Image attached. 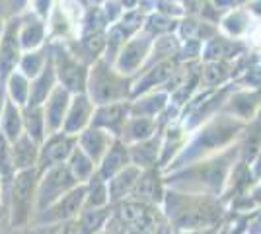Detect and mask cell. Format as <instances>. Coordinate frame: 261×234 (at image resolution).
<instances>
[{
    "instance_id": "obj_54",
    "label": "cell",
    "mask_w": 261,
    "mask_h": 234,
    "mask_svg": "<svg viewBox=\"0 0 261 234\" xmlns=\"http://www.w3.org/2000/svg\"><path fill=\"white\" fill-rule=\"evenodd\" d=\"M4 209V203H2V184H0V211Z\"/></svg>"
},
{
    "instance_id": "obj_24",
    "label": "cell",
    "mask_w": 261,
    "mask_h": 234,
    "mask_svg": "<svg viewBox=\"0 0 261 234\" xmlns=\"http://www.w3.org/2000/svg\"><path fill=\"white\" fill-rule=\"evenodd\" d=\"M117 139L113 135H109L108 131H101V129H96V127H88L86 131L76 137L78 148L84 152V154L98 166L101 162V158L108 154V150L111 148V145L115 143Z\"/></svg>"
},
{
    "instance_id": "obj_9",
    "label": "cell",
    "mask_w": 261,
    "mask_h": 234,
    "mask_svg": "<svg viewBox=\"0 0 261 234\" xmlns=\"http://www.w3.org/2000/svg\"><path fill=\"white\" fill-rule=\"evenodd\" d=\"M78 186L80 184L70 174L66 164L55 166L43 174H39L37 191H35V213L47 209L49 205H53L55 201L65 197L68 191H72Z\"/></svg>"
},
{
    "instance_id": "obj_48",
    "label": "cell",
    "mask_w": 261,
    "mask_h": 234,
    "mask_svg": "<svg viewBox=\"0 0 261 234\" xmlns=\"http://www.w3.org/2000/svg\"><path fill=\"white\" fill-rule=\"evenodd\" d=\"M99 234H125V232H123V228L119 226V223H117V221L113 219V215H111V217H109V221H108V224L101 228V232H99Z\"/></svg>"
},
{
    "instance_id": "obj_53",
    "label": "cell",
    "mask_w": 261,
    "mask_h": 234,
    "mask_svg": "<svg viewBox=\"0 0 261 234\" xmlns=\"http://www.w3.org/2000/svg\"><path fill=\"white\" fill-rule=\"evenodd\" d=\"M6 90L4 86H0V119H2V112H4V106H6Z\"/></svg>"
},
{
    "instance_id": "obj_14",
    "label": "cell",
    "mask_w": 261,
    "mask_h": 234,
    "mask_svg": "<svg viewBox=\"0 0 261 234\" xmlns=\"http://www.w3.org/2000/svg\"><path fill=\"white\" fill-rule=\"evenodd\" d=\"M76 137H70L66 133H55L45 139V143L39 148V160H37V172L43 174L55 166L66 164L70 154L76 148Z\"/></svg>"
},
{
    "instance_id": "obj_36",
    "label": "cell",
    "mask_w": 261,
    "mask_h": 234,
    "mask_svg": "<svg viewBox=\"0 0 261 234\" xmlns=\"http://www.w3.org/2000/svg\"><path fill=\"white\" fill-rule=\"evenodd\" d=\"M23 135H28L37 145H43L47 139L43 108H23Z\"/></svg>"
},
{
    "instance_id": "obj_13",
    "label": "cell",
    "mask_w": 261,
    "mask_h": 234,
    "mask_svg": "<svg viewBox=\"0 0 261 234\" xmlns=\"http://www.w3.org/2000/svg\"><path fill=\"white\" fill-rule=\"evenodd\" d=\"M20 16H12L0 30V84H4L12 72L18 70L23 51L18 39Z\"/></svg>"
},
{
    "instance_id": "obj_57",
    "label": "cell",
    "mask_w": 261,
    "mask_h": 234,
    "mask_svg": "<svg viewBox=\"0 0 261 234\" xmlns=\"http://www.w3.org/2000/svg\"><path fill=\"white\" fill-rule=\"evenodd\" d=\"M0 86H4V84H0Z\"/></svg>"
},
{
    "instance_id": "obj_2",
    "label": "cell",
    "mask_w": 261,
    "mask_h": 234,
    "mask_svg": "<svg viewBox=\"0 0 261 234\" xmlns=\"http://www.w3.org/2000/svg\"><path fill=\"white\" fill-rule=\"evenodd\" d=\"M162 211L174 232L218 228L228 217V207L220 197L166 190Z\"/></svg>"
},
{
    "instance_id": "obj_26",
    "label": "cell",
    "mask_w": 261,
    "mask_h": 234,
    "mask_svg": "<svg viewBox=\"0 0 261 234\" xmlns=\"http://www.w3.org/2000/svg\"><path fill=\"white\" fill-rule=\"evenodd\" d=\"M160 150H162V131L154 135L152 139L142 141L139 145L129 146L130 164L137 166L139 170H152V168H160Z\"/></svg>"
},
{
    "instance_id": "obj_41",
    "label": "cell",
    "mask_w": 261,
    "mask_h": 234,
    "mask_svg": "<svg viewBox=\"0 0 261 234\" xmlns=\"http://www.w3.org/2000/svg\"><path fill=\"white\" fill-rule=\"evenodd\" d=\"M177 25H179V20L162 16L158 12H148L146 14V20H144L142 32H146V34L152 35L154 39H156V37H162V35L175 34L177 32Z\"/></svg>"
},
{
    "instance_id": "obj_31",
    "label": "cell",
    "mask_w": 261,
    "mask_h": 234,
    "mask_svg": "<svg viewBox=\"0 0 261 234\" xmlns=\"http://www.w3.org/2000/svg\"><path fill=\"white\" fill-rule=\"evenodd\" d=\"M158 131H160V127H158L156 119H150V117H129L125 127H123L119 141L125 143L127 146H133L142 143V141L152 139Z\"/></svg>"
},
{
    "instance_id": "obj_51",
    "label": "cell",
    "mask_w": 261,
    "mask_h": 234,
    "mask_svg": "<svg viewBox=\"0 0 261 234\" xmlns=\"http://www.w3.org/2000/svg\"><path fill=\"white\" fill-rule=\"evenodd\" d=\"M246 8L250 10V14L253 18H259L261 20V2H248Z\"/></svg>"
},
{
    "instance_id": "obj_15",
    "label": "cell",
    "mask_w": 261,
    "mask_h": 234,
    "mask_svg": "<svg viewBox=\"0 0 261 234\" xmlns=\"http://www.w3.org/2000/svg\"><path fill=\"white\" fill-rule=\"evenodd\" d=\"M179 59H170V61H162V63H156L152 67L142 68L141 72L137 74L135 82H133V92H130V100L144 96L148 92L154 90H162L170 78L175 74V70L179 68Z\"/></svg>"
},
{
    "instance_id": "obj_55",
    "label": "cell",
    "mask_w": 261,
    "mask_h": 234,
    "mask_svg": "<svg viewBox=\"0 0 261 234\" xmlns=\"http://www.w3.org/2000/svg\"><path fill=\"white\" fill-rule=\"evenodd\" d=\"M257 59H259V63H261V53H257Z\"/></svg>"
},
{
    "instance_id": "obj_3",
    "label": "cell",
    "mask_w": 261,
    "mask_h": 234,
    "mask_svg": "<svg viewBox=\"0 0 261 234\" xmlns=\"http://www.w3.org/2000/svg\"><path fill=\"white\" fill-rule=\"evenodd\" d=\"M246 127H248L246 123L220 112L217 117L203 123L197 131L189 135L184 150L177 154V158L164 170L162 174L181 170V168L189 166L197 160H203V158H208V156H215L222 150H226L238 143L242 133L246 131Z\"/></svg>"
},
{
    "instance_id": "obj_39",
    "label": "cell",
    "mask_w": 261,
    "mask_h": 234,
    "mask_svg": "<svg viewBox=\"0 0 261 234\" xmlns=\"http://www.w3.org/2000/svg\"><path fill=\"white\" fill-rule=\"evenodd\" d=\"M111 217V207L106 209H84L78 217L76 234H99Z\"/></svg>"
},
{
    "instance_id": "obj_10",
    "label": "cell",
    "mask_w": 261,
    "mask_h": 234,
    "mask_svg": "<svg viewBox=\"0 0 261 234\" xmlns=\"http://www.w3.org/2000/svg\"><path fill=\"white\" fill-rule=\"evenodd\" d=\"M84 203H86V186H78L72 191H68L65 197L49 205L47 209L35 213L32 226L37 228V226H47V224L74 221L84 211Z\"/></svg>"
},
{
    "instance_id": "obj_19",
    "label": "cell",
    "mask_w": 261,
    "mask_h": 234,
    "mask_svg": "<svg viewBox=\"0 0 261 234\" xmlns=\"http://www.w3.org/2000/svg\"><path fill=\"white\" fill-rule=\"evenodd\" d=\"M164 195H166V184H164V174L160 168L144 170L141 178L137 181L135 190L130 193V201H139L146 205H156L162 207Z\"/></svg>"
},
{
    "instance_id": "obj_4",
    "label": "cell",
    "mask_w": 261,
    "mask_h": 234,
    "mask_svg": "<svg viewBox=\"0 0 261 234\" xmlns=\"http://www.w3.org/2000/svg\"><path fill=\"white\" fill-rule=\"evenodd\" d=\"M133 82H135V78L123 76L121 72L113 68L109 61L99 59L90 67V72H88L86 96L96 108L108 106V103L129 101Z\"/></svg>"
},
{
    "instance_id": "obj_18",
    "label": "cell",
    "mask_w": 261,
    "mask_h": 234,
    "mask_svg": "<svg viewBox=\"0 0 261 234\" xmlns=\"http://www.w3.org/2000/svg\"><path fill=\"white\" fill-rule=\"evenodd\" d=\"M130 117V100L119 101V103H108V106H98L94 110V117L90 127H96L101 131H108L115 139H119L123 133V127Z\"/></svg>"
},
{
    "instance_id": "obj_43",
    "label": "cell",
    "mask_w": 261,
    "mask_h": 234,
    "mask_svg": "<svg viewBox=\"0 0 261 234\" xmlns=\"http://www.w3.org/2000/svg\"><path fill=\"white\" fill-rule=\"evenodd\" d=\"M240 90H261V63L255 59L248 67L240 72L232 82Z\"/></svg>"
},
{
    "instance_id": "obj_5",
    "label": "cell",
    "mask_w": 261,
    "mask_h": 234,
    "mask_svg": "<svg viewBox=\"0 0 261 234\" xmlns=\"http://www.w3.org/2000/svg\"><path fill=\"white\" fill-rule=\"evenodd\" d=\"M111 215L125 234H174L162 207L156 205L129 199L111 207Z\"/></svg>"
},
{
    "instance_id": "obj_35",
    "label": "cell",
    "mask_w": 261,
    "mask_h": 234,
    "mask_svg": "<svg viewBox=\"0 0 261 234\" xmlns=\"http://www.w3.org/2000/svg\"><path fill=\"white\" fill-rule=\"evenodd\" d=\"M199 78H201V63H195L189 70L187 78L170 94V103L184 110L185 106L191 101V98L199 92Z\"/></svg>"
},
{
    "instance_id": "obj_23",
    "label": "cell",
    "mask_w": 261,
    "mask_h": 234,
    "mask_svg": "<svg viewBox=\"0 0 261 234\" xmlns=\"http://www.w3.org/2000/svg\"><path fill=\"white\" fill-rule=\"evenodd\" d=\"M253 25H255V18L246 8V4H240L238 8L226 12L222 16V20L218 23V32L230 39L248 41V35L251 34Z\"/></svg>"
},
{
    "instance_id": "obj_30",
    "label": "cell",
    "mask_w": 261,
    "mask_h": 234,
    "mask_svg": "<svg viewBox=\"0 0 261 234\" xmlns=\"http://www.w3.org/2000/svg\"><path fill=\"white\" fill-rule=\"evenodd\" d=\"M59 82H57V72L53 67V59H49V63L45 65L39 76H35L30 84V101L25 108H43L47 98L51 96Z\"/></svg>"
},
{
    "instance_id": "obj_40",
    "label": "cell",
    "mask_w": 261,
    "mask_h": 234,
    "mask_svg": "<svg viewBox=\"0 0 261 234\" xmlns=\"http://www.w3.org/2000/svg\"><path fill=\"white\" fill-rule=\"evenodd\" d=\"M66 166H68L70 174L74 176V179H76L80 186H86L88 181L94 178L96 170H98V166L78 148V145H76V148H74V152L70 154V158H68Z\"/></svg>"
},
{
    "instance_id": "obj_7",
    "label": "cell",
    "mask_w": 261,
    "mask_h": 234,
    "mask_svg": "<svg viewBox=\"0 0 261 234\" xmlns=\"http://www.w3.org/2000/svg\"><path fill=\"white\" fill-rule=\"evenodd\" d=\"M234 90H236V86L232 82L217 90H199L191 98V101L181 110V115H179V121L185 127V131L193 133L203 123L217 117L218 113L222 112L228 96Z\"/></svg>"
},
{
    "instance_id": "obj_6",
    "label": "cell",
    "mask_w": 261,
    "mask_h": 234,
    "mask_svg": "<svg viewBox=\"0 0 261 234\" xmlns=\"http://www.w3.org/2000/svg\"><path fill=\"white\" fill-rule=\"evenodd\" d=\"M39 172L37 168L18 172L8 193V211L12 228H23L32 224L35 215V191H37Z\"/></svg>"
},
{
    "instance_id": "obj_37",
    "label": "cell",
    "mask_w": 261,
    "mask_h": 234,
    "mask_svg": "<svg viewBox=\"0 0 261 234\" xmlns=\"http://www.w3.org/2000/svg\"><path fill=\"white\" fill-rule=\"evenodd\" d=\"M49 59H51V53H49V43H47L45 47H41V49L23 53L22 59H20V65H18V70H20L28 80H33L35 76L41 74V70H43L45 65L49 63Z\"/></svg>"
},
{
    "instance_id": "obj_16",
    "label": "cell",
    "mask_w": 261,
    "mask_h": 234,
    "mask_svg": "<svg viewBox=\"0 0 261 234\" xmlns=\"http://www.w3.org/2000/svg\"><path fill=\"white\" fill-rule=\"evenodd\" d=\"M248 53H250L248 41L230 39L226 35L218 34L203 45L201 63H236Z\"/></svg>"
},
{
    "instance_id": "obj_22",
    "label": "cell",
    "mask_w": 261,
    "mask_h": 234,
    "mask_svg": "<svg viewBox=\"0 0 261 234\" xmlns=\"http://www.w3.org/2000/svg\"><path fill=\"white\" fill-rule=\"evenodd\" d=\"M94 110H96V106L92 103V100L86 94L72 96L65 125H63V133L70 135V137H78L82 131H86L92 123V117H94Z\"/></svg>"
},
{
    "instance_id": "obj_49",
    "label": "cell",
    "mask_w": 261,
    "mask_h": 234,
    "mask_svg": "<svg viewBox=\"0 0 261 234\" xmlns=\"http://www.w3.org/2000/svg\"><path fill=\"white\" fill-rule=\"evenodd\" d=\"M250 168H251V174H253V178L259 181V179H261V148H259V152L255 154V158L251 160Z\"/></svg>"
},
{
    "instance_id": "obj_12",
    "label": "cell",
    "mask_w": 261,
    "mask_h": 234,
    "mask_svg": "<svg viewBox=\"0 0 261 234\" xmlns=\"http://www.w3.org/2000/svg\"><path fill=\"white\" fill-rule=\"evenodd\" d=\"M146 8H142L141 2L137 8L127 10L121 16L119 22H115L113 25L108 28V47H106V55L101 59H106L109 63H113V59L117 57L121 51V47L127 43L129 39H133L137 34H141L144 28V20H146Z\"/></svg>"
},
{
    "instance_id": "obj_33",
    "label": "cell",
    "mask_w": 261,
    "mask_h": 234,
    "mask_svg": "<svg viewBox=\"0 0 261 234\" xmlns=\"http://www.w3.org/2000/svg\"><path fill=\"white\" fill-rule=\"evenodd\" d=\"M22 135H23L22 108H18L16 103H12L10 100H6L4 112H2V119H0V137H2L8 145H14Z\"/></svg>"
},
{
    "instance_id": "obj_17",
    "label": "cell",
    "mask_w": 261,
    "mask_h": 234,
    "mask_svg": "<svg viewBox=\"0 0 261 234\" xmlns=\"http://www.w3.org/2000/svg\"><path fill=\"white\" fill-rule=\"evenodd\" d=\"M222 113H226L246 125L255 121L261 113V90L236 88L228 96V100L222 108Z\"/></svg>"
},
{
    "instance_id": "obj_28",
    "label": "cell",
    "mask_w": 261,
    "mask_h": 234,
    "mask_svg": "<svg viewBox=\"0 0 261 234\" xmlns=\"http://www.w3.org/2000/svg\"><path fill=\"white\" fill-rule=\"evenodd\" d=\"M142 170L137 166H127L123 172H119L115 178L108 181V193H109V207H115L123 201H129L130 193L135 190L137 181L141 178Z\"/></svg>"
},
{
    "instance_id": "obj_8",
    "label": "cell",
    "mask_w": 261,
    "mask_h": 234,
    "mask_svg": "<svg viewBox=\"0 0 261 234\" xmlns=\"http://www.w3.org/2000/svg\"><path fill=\"white\" fill-rule=\"evenodd\" d=\"M49 53L53 59L57 82L72 96L86 94L88 72H90L86 63L80 61L65 41H49Z\"/></svg>"
},
{
    "instance_id": "obj_29",
    "label": "cell",
    "mask_w": 261,
    "mask_h": 234,
    "mask_svg": "<svg viewBox=\"0 0 261 234\" xmlns=\"http://www.w3.org/2000/svg\"><path fill=\"white\" fill-rule=\"evenodd\" d=\"M170 103V96L162 90H154L144 96L130 100V117H150L158 119Z\"/></svg>"
},
{
    "instance_id": "obj_11",
    "label": "cell",
    "mask_w": 261,
    "mask_h": 234,
    "mask_svg": "<svg viewBox=\"0 0 261 234\" xmlns=\"http://www.w3.org/2000/svg\"><path fill=\"white\" fill-rule=\"evenodd\" d=\"M152 45H154L152 35H148L146 32H141V34H137L133 39H129L127 43L121 47V51L113 59L111 65L123 76L137 78V74L141 72L142 67L148 61V57H150Z\"/></svg>"
},
{
    "instance_id": "obj_58",
    "label": "cell",
    "mask_w": 261,
    "mask_h": 234,
    "mask_svg": "<svg viewBox=\"0 0 261 234\" xmlns=\"http://www.w3.org/2000/svg\"><path fill=\"white\" fill-rule=\"evenodd\" d=\"M0 30H2V28H0Z\"/></svg>"
},
{
    "instance_id": "obj_32",
    "label": "cell",
    "mask_w": 261,
    "mask_h": 234,
    "mask_svg": "<svg viewBox=\"0 0 261 234\" xmlns=\"http://www.w3.org/2000/svg\"><path fill=\"white\" fill-rule=\"evenodd\" d=\"M39 148H41V145H37L35 141H32L28 135H22L14 145H10L12 164H14L16 174L32 170V168H37Z\"/></svg>"
},
{
    "instance_id": "obj_52",
    "label": "cell",
    "mask_w": 261,
    "mask_h": 234,
    "mask_svg": "<svg viewBox=\"0 0 261 234\" xmlns=\"http://www.w3.org/2000/svg\"><path fill=\"white\" fill-rule=\"evenodd\" d=\"M222 226V224H220ZM218 226V228H220ZM218 228H205V230H191V232H174V234H218Z\"/></svg>"
},
{
    "instance_id": "obj_56",
    "label": "cell",
    "mask_w": 261,
    "mask_h": 234,
    "mask_svg": "<svg viewBox=\"0 0 261 234\" xmlns=\"http://www.w3.org/2000/svg\"><path fill=\"white\" fill-rule=\"evenodd\" d=\"M257 119H261V113H259V117H257Z\"/></svg>"
},
{
    "instance_id": "obj_38",
    "label": "cell",
    "mask_w": 261,
    "mask_h": 234,
    "mask_svg": "<svg viewBox=\"0 0 261 234\" xmlns=\"http://www.w3.org/2000/svg\"><path fill=\"white\" fill-rule=\"evenodd\" d=\"M30 84H32V80H28L20 70L12 72L10 76H8V80L4 82L6 98L12 103H16L18 108L23 110L28 106V101H30Z\"/></svg>"
},
{
    "instance_id": "obj_34",
    "label": "cell",
    "mask_w": 261,
    "mask_h": 234,
    "mask_svg": "<svg viewBox=\"0 0 261 234\" xmlns=\"http://www.w3.org/2000/svg\"><path fill=\"white\" fill-rule=\"evenodd\" d=\"M179 51H181V41H179V37L175 34L156 37L152 45V51H150V57H148L146 65L142 68H148L156 65V63L170 61V59H179Z\"/></svg>"
},
{
    "instance_id": "obj_25",
    "label": "cell",
    "mask_w": 261,
    "mask_h": 234,
    "mask_svg": "<svg viewBox=\"0 0 261 234\" xmlns=\"http://www.w3.org/2000/svg\"><path fill=\"white\" fill-rule=\"evenodd\" d=\"M189 135L191 133L185 131V127L181 125V121H175L162 129V150H160V164H158L162 172L170 166L175 158H177V154L184 150Z\"/></svg>"
},
{
    "instance_id": "obj_45",
    "label": "cell",
    "mask_w": 261,
    "mask_h": 234,
    "mask_svg": "<svg viewBox=\"0 0 261 234\" xmlns=\"http://www.w3.org/2000/svg\"><path fill=\"white\" fill-rule=\"evenodd\" d=\"M76 230H78V219H74V221H66V223L37 226V228H33V234H76Z\"/></svg>"
},
{
    "instance_id": "obj_44",
    "label": "cell",
    "mask_w": 261,
    "mask_h": 234,
    "mask_svg": "<svg viewBox=\"0 0 261 234\" xmlns=\"http://www.w3.org/2000/svg\"><path fill=\"white\" fill-rule=\"evenodd\" d=\"M152 12H158V14H162V16L174 18V20H181L185 16V6H184V2L158 0V2H152Z\"/></svg>"
},
{
    "instance_id": "obj_47",
    "label": "cell",
    "mask_w": 261,
    "mask_h": 234,
    "mask_svg": "<svg viewBox=\"0 0 261 234\" xmlns=\"http://www.w3.org/2000/svg\"><path fill=\"white\" fill-rule=\"evenodd\" d=\"M246 234H261V209H257L255 213L250 215L248 221V232Z\"/></svg>"
},
{
    "instance_id": "obj_59",
    "label": "cell",
    "mask_w": 261,
    "mask_h": 234,
    "mask_svg": "<svg viewBox=\"0 0 261 234\" xmlns=\"http://www.w3.org/2000/svg\"><path fill=\"white\" fill-rule=\"evenodd\" d=\"M259 181H261V179H259Z\"/></svg>"
},
{
    "instance_id": "obj_21",
    "label": "cell",
    "mask_w": 261,
    "mask_h": 234,
    "mask_svg": "<svg viewBox=\"0 0 261 234\" xmlns=\"http://www.w3.org/2000/svg\"><path fill=\"white\" fill-rule=\"evenodd\" d=\"M18 39L23 53H30L35 49H41L49 43V32H47V22L37 18L30 8L28 14L20 16V30H18Z\"/></svg>"
},
{
    "instance_id": "obj_46",
    "label": "cell",
    "mask_w": 261,
    "mask_h": 234,
    "mask_svg": "<svg viewBox=\"0 0 261 234\" xmlns=\"http://www.w3.org/2000/svg\"><path fill=\"white\" fill-rule=\"evenodd\" d=\"M101 10H103V16H106V22L108 25H113L115 22H119L121 16L125 14V8H123V2H101Z\"/></svg>"
},
{
    "instance_id": "obj_42",
    "label": "cell",
    "mask_w": 261,
    "mask_h": 234,
    "mask_svg": "<svg viewBox=\"0 0 261 234\" xmlns=\"http://www.w3.org/2000/svg\"><path fill=\"white\" fill-rule=\"evenodd\" d=\"M109 207V193L108 181L99 179L96 174L86 184V203L84 209H106Z\"/></svg>"
},
{
    "instance_id": "obj_1",
    "label": "cell",
    "mask_w": 261,
    "mask_h": 234,
    "mask_svg": "<svg viewBox=\"0 0 261 234\" xmlns=\"http://www.w3.org/2000/svg\"><path fill=\"white\" fill-rule=\"evenodd\" d=\"M240 160V145H232L230 148L197 160L189 166L164 174L166 190L184 191V193H197L208 197H222L226 190L230 172Z\"/></svg>"
},
{
    "instance_id": "obj_27",
    "label": "cell",
    "mask_w": 261,
    "mask_h": 234,
    "mask_svg": "<svg viewBox=\"0 0 261 234\" xmlns=\"http://www.w3.org/2000/svg\"><path fill=\"white\" fill-rule=\"evenodd\" d=\"M127 166H130V156H129V146L125 143H121L119 139L111 145L108 150V154L101 158V162L98 164L96 176L103 181H109L111 178H115L119 172H123Z\"/></svg>"
},
{
    "instance_id": "obj_20",
    "label": "cell",
    "mask_w": 261,
    "mask_h": 234,
    "mask_svg": "<svg viewBox=\"0 0 261 234\" xmlns=\"http://www.w3.org/2000/svg\"><path fill=\"white\" fill-rule=\"evenodd\" d=\"M72 101V94L65 90L61 84H57L51 96L43 103V115H45V127H47V137L63 131L66 113Z\"/></svg>"
},
{
    "instance_id": "obj_50",
    "label": "cell",
    "mask_w": 261,
    "mask_h": 234,
    "mask_svg": "<svg viewBox=\"0 0 261 234\" xmlns=\"http://www.w3.org/2000/svg\"><path fill=\"white\" fill-rule=\"evenodd\" d=\"M250 195H251V199H253V203L257 205V209H261V181H257V184L251 188Z\"/></svg>"
}]
</instances>
